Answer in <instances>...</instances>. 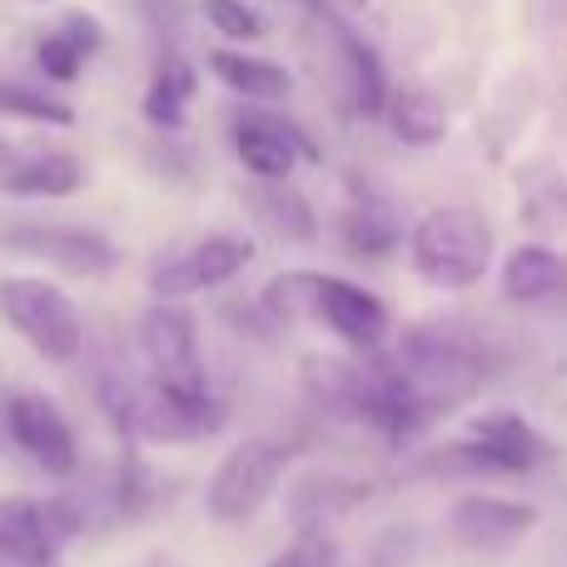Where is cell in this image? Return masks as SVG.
Listing matches in <instances>:
<instances>
[{"mask_svg": "<svg viewBox=\"0 0 567 567\" xmlns=\"http://www.w3.org/2000/svg\"><path fill=\"white\" fill-rule=\"evenodd\" d=\"M409 259L433 289H473L493 265V229L478 209H429L409 235Z\"/></svg>", "mask_w": 567, "mask_h": 567, "instance_id": "6da1fadb", "label": "cell"}, {"mask_svg": "<svg viewBox=\"0 0 567 567\" xmlns=\"http://www.w3.org/2000/svg\"><path fill=\"white\" fill-rule=\"evenodd\" d=\"M0 319L30 343L45 363H70L85 343V329H80V313L70 303V293L50 279H0Z\"/></svg>", "mask_w": 567, "mask_h": 567, "instance_id": "7a4b0ae2", "label": "cell"}, {"mask_svg": "<svg viewBox=\"0 0 567 567\" xmlns=\"http://www.w3.org/2000/svg\"><path fill=\"white\" fill-rule=\"evenodd\" d=\"M289 473V449L275 439H245L225 453V463L209 478V518L215 523H245L275 498V488Z\"/></svg>", "mask_w": 567, "mask_h": 567, "instance_id": "3957f363", "label": "cell"}, {"mask_svg": "<svg viewBox=\"0 0 567 567\" xmlns=\"http://www.w3.org/2000/svg\"><path fill=\"white\" fill-rule=\"evenodd\" d=\"M85 518L65 498H0V563L50 567L70 538H80Z\"/></svg>", "mask_w": 567, "mask_h": 567, "instance_id": "277c9868", "label": "cell"}, {"mask_svg": "<svg viewBox=\"0 0 567 567\" xmlns=\"http://www.w3.org/2000/svg\"><path fill=\"white\" fill-rule=\"evenodd\" d=\"M140 349H145L155 383L175 393H209L205 363H199V339H195V319L189 309L169 299H155L140 319Z\"/></svg>", "mask_w": 567, "mask_h": 567, "instance_id": "5b68a950", "label": "cell"}, {"mask_svg": "<svg viewBox=\"0 0 567 567\" xmlns=\"http://www.w3.org/2000/svg\"><path fill=\"white\" fill-rule=\"evenodd\" d=\"M255 259V239H239V235H209L199 239L195 249H185V255H175L169 265L155 269V279H150V289H155V299H189V293H205V289H219V284H229L239 275V269Z\"/></svg>", "mask_w": 567, "mask_h": 567, "instance_id": "8992f818", "label": "cell"}, {"mask_svg": "<svg viewBox=\"0 0 567 567\" xmlns=\"http://www.w3.org/2000/svg\"><path fill=\"white\" fill-rule=\"evenodd\" d=\"M6 249L40 259L50 269H65V275H105V269H115V245L80 225H10Z\"/></svg>", "mask_w": 567, "mask_h": 567, "instance_id": "52a82bcc", "label": "cell"}, {"mask_svg": "<svg viewBox=\"0 0 567 567\" xmlns=\"http://www.w3.org/2000/svg\"><path fill=\"white\" fill-rule=\"evenodd\" d=\"M6 423H10V439L50 473V478H70L80 463V449H75V433H70L65 413L45 399V393H16L6 409Z\"/></svg>", "mask_w": 567, "mask_h": 567, "instance_id": "ba28073f", "label": "cell"}, {"mask_svg": "<svg viewBox=\"0 0 567 567\" xmlns=\"http://www.w3.org/2000/svg\"><path fill=\"white\" fill-rule=\"evenodd\" d=\"M309 309L319 313L343 343H353V349H379L383 333H389V309H383V299L369 293L363 284H349V279L313 275V303Z\"/></svg>", "mask_w": 567, "mask_h": 567, "instance_id": "9c48e42d", "label": "cell"}, {"mask_svg": "<svg viewBox=\"0 0 567 567\" xmlns=\"http://www.w3.org/2000/svg\"><path fill=\"white\" fill-rule=\"evenodd\" d=\"M449 528L463 548L498 553L508 543H518L523 533L538 528V508L533 503H513V498H493V493H468V498L453 503Z\"/></svg>", "mask_w": 567, "mask_h": 567, "instance_id": "30bf717a", "label": "cell"}, {"mask_svg": "<svg viewBox=\"0 0 567 567\" xmlns=\"http://www.w3.org/2000/svg\"><path fill=\"white\" fill-rule=\"evenodd\" d=\"M235 155L249 175H259L265 185H284L293 175L303 155H313L303 145V135L293 125H284L275 115H239L235 120Z\"/></svg>", "mask_w": 567, "mask_h": 567, "instance_id": "8fae6325", "label": "cell"}, {"mask_svg": "<svg viewBox=\"0 0 567 567\" xmlns=\"http://www.w3.org/2000/svg\"><path fill=\"white\" fill-rule=\"evenodd\" d=\"M473 443L498 463V473H533L553 453L548 443H543V433L533 429L523 413H483V419L473 423Z\"/></svg>", "mask_w": 567, "mask_h": 567, "instance_id": "7c38bea8", "label": "cell"}, {"mask_svg": "<svg viewBox=\"0 0 567 567\" xmlns=\"http://www.w3.org/2000/svg\"><path fill=\"white\" fill-rule=\"evenodd\" d=\"M85 169H80L75 155H60V150H45V155H30L20 165L0 169V189L16 199H65L80 189Z\"/></svg>", "mask_w": 567, "mask_h": 567, "instance_id": "4fadbf2b", "label": "cell"}, {"mask_svg": "<svg viewBox=\"0 0 567 567\" xmlns=\"http://www.w3.org/2000/svg\"><path fill=\"white\" fill-rule=\"evenodd\" d=\"M245 199H249V215H255L275 239H289V245H313V239H319V219H313V205L299 195V189H289V185H265V179H259V185L249 189Z\"/></svg>", "mask_w": 567, "mask_h": 567, "instance_id": "5bb4252c", "label": "cell"}, {"mask_svg": "<svg viewBox=\"0 0 567 567\" xmlns=\"http://www.w3.org/2000/svg\"><path fill=\"white\" fill-rule=\"evenodd\" d=\"M209 70L245 100H289V90H293V80L284 65H275V60H265V55L229 50V45L209 50Z\"/></svg>", "mask_w": 567, "mask_h": 567, "instance_id": "9a60e30c", "label": "cell"}, {"mask_svg": "<svg viewBox=\"0 0 567 567\" xmlns=\"http://www.w3.org/2000/svg\"><path fill=\"white\" fill-rule=\"evenodd\" d=\"M563 275H567V265L553 249L523 245V249H513L508 265H503V293H508L513 303H543L563 289Z\"/></svg>", "mask_w": 567, "mask_h": 567, "instance_id": "2e32d148", "label": "cell"}, {"mask_svg": "<svg viewBox=\"0 0 567 567\" xmlns=\"http://www.w3.org/2000/svg\"><path fill=\"white\" fill-rule=\"evenodd\" d=\"M389 125L403 145H439L449 135V105H443V95H433L423 85H403L389 100Z\"/></svg>", "mask_w": 567, "mask_h": 567, "instance_id": "e0dca14e", "label": "cell"}, {"mask_svg": "<svg viewBox=\"0 0 567 567\" xmlns=\"http://www.w3.org/2000/svg\"><path fill=\"white\" fill-rule=\"evenodd\" d=\"M189 100H195V70L185 65V55L165 50L155 65V80H150V90H145V120L159 130H179Z\"/></svg>", "mask_w": 567, "mask_h": 567, "instance_id": "ac0fdd59", "label": "cell"}, {"mask_svg": "<svg viewBox=\"0 0 567 567\" xmlns=\"http://www.w3.org/2000/svg\"><path fill=\"white\" fill-rule=\"evenodd\" d=\"M343 55H349V75H353V100H359V115H383L389 110V85H383V70L373 45H363L359 35H343Z\"/></svg>", "mask_w": 567, "mask_h": 567, "instance_id": "d6986e66", "label": "cell"}, {"mask_svg": "<svg viewBox=\"0 0 567 567\" xmlns=\"http://www.w3.org/2000/svg\"><path fill=\"white\" fill-rule=\"evenodd\" d=\"M393 239H399V225H393V215L379 205V199H353L349 209V245L359 249V255H383V249H393Z\"/></svg>", "mask_w": 567, "mask_h": 567, "instance_id": "ffe728a7", "label": "cell"}, {"mask_svg": "<svg viewBox=\"0 0 567 567\" xmlns=\"http://www.w3.org/2000/svg\"><path fill=\"white\" fill-rule=\"evenodd\" d=\"M0 115H16V120H45V125H70V105L60 100L40 95L30 85H16V80H0Z\"/></svg>", "mask_w": 567, "mask_h": 567, "instance_id": "44dd1931", "label": "cell"}, {"mask_svg": "<svg viewBox=\"0 0 567 567\" xmlns=\"http://www.w3.org/2000/svg\"><path fill=\"white\" fill-rule=\"evenodd\" d=\"M205 20L225 40H259V35H265V20H259V10H249L245 0H205Z\"/></svg>", "mask_w": 567, "mask_h": 567, "instance_id": "7402d4cb", "label": "cell"}, {"mask_svg": "<svg viewBox=\"0 0 567 567\" xmlns=\"http://www.w3.org/2000/svg\"><path fill=\"white\" fill-rule=\"evenodd\" d=\"M35 55H40V70H45L50 80H60V85H65V80H75L80 70H85V60H90L85 50H80L70 35H60V30H50V35L40 40Z\"/></svg>", "mask_w": 567, "mask_h": 567, "instance_id": "603a6c76", "label": "cell"}, {"mask_svg": "<svg viewBox=\"0 0 567 567\" xmlns=\"http://www.w3.org/2000/svg\"><path fill=\"white\" fill-rule=\"evenodd\" d=\"M135 10L169 40V45L179 40V25H185V20H179V0H135Z\"/></svg>", "mask_w": 567, "mask_h": 567, "instance_id": "cb8c5ba5", "label": "cell"}, {"mask_svg": "<svg viewBox=\"0 0 567 567\" xmlns=\"http://www.w3.org/2000/svg\"><path fill=\"white\" fill-rule=\"evenodd\" d=\"M60 35H70L80 50H85V55H95V50H100V20L85 16V10H75V16L60 20Z\"/></svg>", "mask_w": 567, "mask_h": 567, "instance_id": "d4e9b609", "label": "cell"}, {"mask_svg": "<svg viewBox=\"0 0 567 567\" xmlns=\"http://www.w3.org/2000/svg\"><path fill=\"white\" fill-rule=\"evenodd\" d=\"M269 567H319V553H313V543H299V548H289L284 558H275Z\"/></svg>", "mask_w": 567, "mask_h": 567, "instance_id": "484cf974", "label": "cell"}, {"mask_svg": "<svg viewBox=\"0 0 567 567\" xmlns=\"http://www.w3.org/2000/svg\"><path fill=\"white\" fill-rule=\"evenodd\" d=\"M309 6H319V0H309Z\"/></svg>", "mask_w": 567, "mask_h": 567, "instance_id": "4316f807", "label": "cell"}]
</instances>
